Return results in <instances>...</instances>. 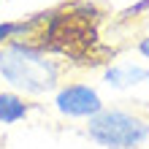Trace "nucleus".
I'll return each instance as SVG.
<instances>
[{"instance_id":"7","label":"nucleus","mask_w":149,"mask_h":149,"mask_svg":"<svg viewBox=\"0 0 149 149\" xmlns=\"http://www.w3.org/2000/svg\"><path fill=\"white\" fill-rule=\"evenodd\" d=\"M136 52L149 63V36H144V38H138V41H136Z\"/></svg>"},{"instance_id":"3","label":"nucleus","mask_w":149,"mask_h":149,"mask_svg":"<svg viewBox=\"0 0 149 149\" xmlns=\"http://www.w3.org/2000/svg\"><path fill=\"white\" fill-rule=\"evenodd\" d=\"M54 109L68 119H92L106 109V103L92 84L65 81L54 90Z\"/></svg>"},{"instance_id":"5","label":"nucleus","mask_w":149,"mask_h":149,"mask_svg":"<svg viewBox=\"0 0 149 149\" xmlns=\"http://www.w3.org/2000/svg\"><path fill=\"white\" fill-rule=\"evenodd\" d=\"M30 111H33V103L24 95L14 90L0 92V125H16V122L27 119Z\"/></svg>"},{"instance_id":"6","label":"nucleus","mask_w":149,"mask_h":149,"mask_svg":"<svg viewBox=\"0 0 149 149\" xmlns=\"http://www.w3.org/2000/svg\"><path fill=\"white\" fill-rule=\"evenodd\" d=\"M144 14H149V0H136V3L127 6L119 16L122 19H133V16H144Z\"/></svg>"},{"instance_id":"2","label":"nucleus","mask_w":149,"mask_h":149,"mask_svg":"<svg viewBox=\"0 0 149 149\" xmlns=\"http://www.w3.org/2000/svg\"><path fill=\"white\" fill-rule=\"evenodd\" d=\"M84 133L103 149H138L149 141V117L130 109H103L87 119Z\"/></svg>"},{"instance_id":"4","label":"nucleus","mask_w":149,"mask_h":149,"mask_svg":"<svg viewBox=\"0 0 149 149\" xmlns=\"http://www.w3.org/2000/svg\"><path fill=\"white\" fill-rule=\"evenodd\" d=\"M146 81H149V68L138 63H114L103 68V84L111 90H130V87Z\"/></svg>"},{"instance_id":"1","label":"nucleus","mask_w":149,"mask_h":149,"mask_svg":"<svg viewBox=\"0 0 149 149\" xmlns=\"http://www.w3.org/2000/svg\"><path fill=\"white\" fill-rule=\"evenodd\" d=\"M0 76L14 92L38 98L60 87L63 63L33 41H11L0 46Z\"/></svg>"}]
</instances>
